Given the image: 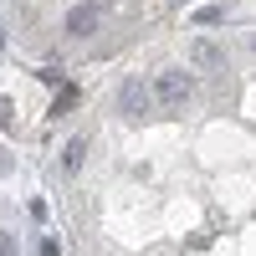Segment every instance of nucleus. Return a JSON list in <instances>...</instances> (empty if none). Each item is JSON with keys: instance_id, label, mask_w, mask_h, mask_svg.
Segmentation results:
<instances>
[{"instance_id": "5", "label": "nucleus", "mask_w": 256, "mask_h": 256, "mask_svg": "<svg viewBox=\"0 0 256 256\" xmlns=\"http://www.w3.org/2000/svg\"><path fill=\"white\" fill-rule=\"evenodd\" d=\"M82 159H88V138H82V134H72L67 144H62V174H77V169H82Z\"/></svg>"}, {"instance_id": "7", "label": "nucleus", "mask_w": 256, "mask_h": 256, "mask_svg": "<svg viewBox=\"0 0 256 256\" xmlns=\"http://www.w3.org/2000/svg\"><path fill=\"white\" fill-rule=\"evenodd\" d=\"M220 16H226L220 6H205V10H195V20H200V26H216V20H220Z\"/></svg>"}, {"instance_id": "9", "label": "nucleus", "mask_w": 256, "mask_h": 256, "mask_svg": "<svg viewBox=\"0 0 256 256\" xmlns=\"http://www.w3.org/2000/svg\"><path fill=\"white\" fill-rule=\"evenodd\" d=\"M0 256H16V236L10 230H0Z\"/></svg>"}, {"instance_id": "10", "label": "nucleus", "mask_w": 256, "mask_h": 256, "mask_svg": "<svg viewBox=\"0 0 256 256\" xmlns=\"http://www.w3.org/2000/svg\"><path fill=\"white\" fill-rule=\"evenodd\" d=\"M16 118V108H10V98H0V123H10Z\"/></svg>"}, {"instance_id": "11", "label": "nucleus", "mask_w": 256, "mask_h": 256, "mask_svg": "<svg viewBox=\"0 0 256 256\" xmlns=\"http://www.w3.org/2000/svg\"><path fill=\"white\" fill-rule=\"evenodd\" d=\"M0 169H10V154H6V148H0Z\"/></svg>"}, {"instance_id": "6", "label": "nucleus", "mask_w": 256, "mask_h": 256, "mask_svg": "<svg viewBox=\"0 0 256 256\" xmlns=\"http://www.w3.org/2000/svg\"><path fill=\"white\" fill-rule=\"evenodd\" d=\"M77 102H82V88H77V82H62L56 98H52V113H46V118H67Z\"/></svg>"}, {"instance_id": "1", "label": "nucleus", "mask_w": 256, "mask_h": 256, "mask_svg": "<svg viewBox=\"0 0 256 256\" xmlns=\"http://www.w3.org/2000/svg\"><path fill=\"white\" fill-rule=\"evenodd\" d=\"M148 98H154L164 113H184L190 102H195V72H184V67L159 72L154 82H148Z\"/></svg>"}, {"instance_id": "12", "label": "nucleus", "mask_w": 256, "mask_h": 256, "mask_svg": "<svg viewBox=\"0 0 256 256\" xmlns=\"http://www.w3.org/2000/svg\"><path fill=\"white\" fill-rule=\"evenodd\" d=\"M0 52H6V31H0Z\"/></svg>"}, {"instance_id": "4", "label": "nucleus", "mask_w": 256, "mask_h": 256, "mask_svg": "<svg viewBox=\"0 0 256 256\" xmlns=\"http://www.w3.org/2000/svg\"><path fill=\"white\" fill-rule=\"evenodd\" d=\"M190 67L195 72H226V46L220 41H190Z\"/></svg>"}, {"instance_id": "8", "label": "nucleus", "mask_w": 256, "mask_h": 256, "mask_svg": "<svg viewBox=\"0 0 256 256\" xmlns=\"http://www.w3.org/2000/svg\"><path fill=\"white\" fill-rule=\"evenodd\" d=\"M36 251H41V256H62V241H56V236H41Z\"/></svg>"}, {"instance_id": "3", "label": "nucleus", "mask_w": 256, "mask_h": 256, "mask_svg": "<svg viewBox=\"0 0 256 256\" xmlns=\"http://www.w3.org/2000/svg\"><path fill=\"white\" fill-rule=\"evenodd\" d=\"M102 6H108V0H77V6L67 10V20H62V26H67V36H72V41L98 36V31H102Z\"/></svg>"}, {"instance_id": "2", "label": "nucleus", "mask_w": 256, "mask_h": 256, "mask_svg": "<svg viewBox=\"0 0 256 256\" xmlns=\"http://www.w3.org/2000/svg\"><path fill=\"white\" fill-rule=\"evenodd\" d=\"M113 113H118L123 123H144L148 113H154V98H148V82H144V77L118 82V92H113Z\"/></svg>"}, {"instance_id": "13", "label": "nucleus", "mask_w": 256, "mask_h": 256, "mask_svg": "<svg viewBox=\"0 0 256 256\" xmlns=\"http://www.w3.org/2000/svg\"><path fill=\"white\" fill-rule=\"evenodd\" d=\"M251 52H256V36H251Z\"/></svg>"}]
</instances>
